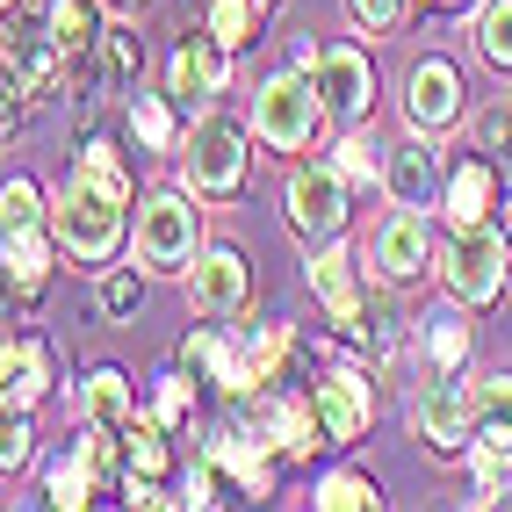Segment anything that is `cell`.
I'll return each instance as SVG.
<instances>
[{"label": "cell", "mask_w": 512, "mask_h": 512, "mask_svg": "<svg viewBox=\"0 0 512 512\" xmlns=\"http://www.w3.org/2000/svg\"><path fill=\"white\" fill-rule=\"evenodd\" d=\"M123 210H130V174L109 138H87L80 166H73V188H65V202L51 210L58 224V246L73 253L80 267H101L116 246H123Z\"/></svg>", "instance_id": "cell-1"}, {"label": "cell", "mask_w": 512, "mask_h": 512, "mask_svg": "<svg viewBox=\"0 0 512 512\" xmlns=\"http://www.w3.org/2000/svg\"><path fill=\"white\" fill-rule=\"evenodd\" d=\"M318 123H325V101H318V80H311V73H275V80L253 94V130H260L275 152L311 145Z\"/></svg>", "instance_id": "cell-2"}, {"label": "cell", "mask_w": 512, "mask_h": 512, "mask_svg": "<svg viewBox=\"0 0 512 512\" xmlns=\"http://www.w3.org/2000/svg\"><path fill=\"white\" fill-rule=\"evenodd\" d=\"M246 130H238L231 116H202L195 130H188V188L195 195H210V202H224V195H238L246 188Z\"/></svg>", "instance_id": "cell-3"}, {"label": "cell", "mask_w": 512, "mask_h": 512, "mask_svg": "<svg viewBox=\"0 0 512 512\" xmlns=\"http://www.w3.org/2000/svg\"><path fill=\"white\" fill-rule=\"evenodd\" d=\"M505 238L491 231V224H462V238H455V246H448V260H440V282H448V296L455 303H469V311H476V303H491L512 275H505Z\"/></svg>", "instance_id": "cell-4"}, {"label": "cell", "mask_w": 512, "mask_h": 512, "mask_svg": "<svg viewBox=\"0 0 512 512\" xmlns=\"http://www.w3.org/2000/svg\"><path fill=\"white\" fill-rule=\"evenodd\" d=\"M195 238H202V210L181 195V188H166V195H152L145 210H138V260L145 267H188L195 260Z\"/></svg>", "instance_id": "cell-5"}, {"label": "cell", "mask_w": 512, "mask_h": 512, "mask_svg": "<svg viewBox=\"0 0 512 512\" xmlns=\"http://www.w3.org/2000/svg\"><path fill=\"white\" fill-rule=\"evenodd\" d=\"M303 73L318 80V101H325L332 116H368V101H375V73H368V51H361V44L303 51Z\"/></svg>", "instance_id": "cell-6"}, {"label": "cell", "mask_w": 512, "mask_h": 512, "mask_svg": "<svg viewBox=\"0 0 512 512\" xmlns=\"http://www.w3.org/2000/svg\"><path fill=\"white\" fill-rule=\"evenodd\" d=\"M412 426H419V440L433 455H462V440L476 433V390L455 383V375H440V383L412 404Z\"/></svg>", "instance_id": "cell-7"}, {"label": "cell", "mask_w": 512, "mask_h": 512, "mask_svg": "<svg viewBox=\"0 0 512 512\" xmlns=\"http://www.w3.org/2000/svg\"><path fill=\"white\" fill-rule=\"evenodd\" d=\"M289 224L303 238H339V224H347V181H339V166H296L289 174Z\"/></svg>", "instance_id": "cell-8"}, {"label": "cell", "mask_w": 512, "mask_h": 512, "mask_svg": "<svg viewBox=\"0 0 512 512\" xmlns=\"http://www.w3.org/2000/svg\"><path fill=\"white\" fill-rule=\"evenodd\" d=\"M44 390H51V347L44 339H8L0 332V419L37 412Z\"/></svg>", "instance_id": "cell-9"}, {"label": "cell", "mask_w": 512, "mask_h": 512, "mask_svg": "<svg viewBox=\"0 0 512 512\" xmlns=\"http://www.w3.org/2000/svg\"><path fill=\"white\" fill-rule=\"evenodd\" d=\"M404 116H412V130H448L462 116V80L448 58H419L404 73Z\"/></svg>", "instance_id": "cell-10"}, {"label": "cell", "mask_w": 512, "mask_h": 512, "mask_svg": "<svg viewBox=\"0 0 512 512\" xmlns=\"http://www.w3.org/2000/svg\"><path fill=\"white\" fill-rule=\"evenodd\" d=\"M0 58L22 73V87H29V101H44V94H58L65 80V51H58V37H51V22H22V29H8V44H0Z\"/></svg>", "instance_id": "cell-11"}, {"label": "cell", "mask_w": 512, "mask_h": 512, "mask_svg": "<svg viewBox=\"0 0 512 512\" xmlns=\"http://www.w3.org/2000/svg\"><path fill=\"white\" fill-rule=\"evenodd\" d=\"M51 37H58V51H65V73H73L80 87H94V73H101V15H94V0H51Z\"/></svg>", "instance_id": "cell-12"}, {"label": "cell", "mask_w": 512, "mask_h": 512, "mask_svg": "<svg viewBox=\"0 0 512 512\" xmlns=\"http://www.w3.org/2000/svg\"><path fill=\"white\" fill-rule=\"evenodd\" d=\"M311 404H318V426H325V440H361V433H368V412H375L368 375H354V368H332L325 383L311 390Z\"/></svg>", "instance_id": "cell-13"}, {"label": "cell", "mask_w": 512, "mask_h": 512, "mask_svg": "<svg viewBox=\"0 0 512 512\" xmlns=\"http://www.w3.org/2000/svg\"><path fill=\"white\" fill-rule=\"evenodd\" d=\"M375 267H383V282H419L433 267V238H426L419 210H397L383 231H375Z\"/></svg>", "instance_id": "cell-14"}, {"label": "cell", "mask_w": 512, "mask_h": 512, "mask_svg": "<svg viewBox=\"0 0 512 512\" xmlns=\"http://www.w3.org/2000/svg\"><path fill=\"white\" fill-rule=\"evenodd\" d=\"M195 303L202 311H238V303L253 296V267L238 246H210V253H195V275H188Z\"/></svg>", "instance_id": "cell-15"}, {"label": "cell", "mask_w": 512, "mask_h": 512, "mask_svg": "<svg viewBox=\"0 0 512 512\" xmlns=\"http://www.w3.org/2000/svg\"><path fill=\"white\" fill-rule=\"evenodd\" d=\"M202 462H210L217 484H231L238 498H267V462H260V440L246 426H217L210 448H202Z\"/></svg>", "instance_id": "cell-16"}, {"label": "cell", "mask_w": 512, "mask_h": 512, "mask_svg": "<svg viewBox=\"0 0 512 512\" xmlns=\"http://www.w3.org/2000/svg\"><path fill=\"white\" fill-rule=\"evenodd\" d=\"M311 296H318L347 332H361L368 296H361V275H354V253H347V246H325V253L311 260Z\"/></svg>", "instance_id": "cell-17"}, {"label": "cell", "mask_w": 512, "mask_h": 512, "mask_svg": "<svg viewBox=\"0 0 512 512\" xmlns=\"http://www.w3.org/2000/svg\"><path fill=\"white\" fill-rule=\"evenodd\" d=\"M224 65H231V51L210 37V29H195V37L174 51V101H210L224 87Z\"/></svg>", "instance_id": "cell-18"}, {"label": "cell", "mask_w": 512, "mask_h": 512, "mask_svg": "<svg viewBox=\"0 0 512 512\" xmlns=\"http://www.w3.org/2000/svg\"><path fill=\"white\" fill-rule=\"evenodd\" d=\"M181 368L202 375V383H224V390H246V347H231L217 325H195L188 347H181Z\"/></svg>", "instance_id": "cell-19"}, {"label": "cell", "mask_w": 512, "mask_h": 512, "mask_svg": "<svg viewBox=\"0 0 512 512\" xmlns=\"http://www.w3.org/2000/svg\"><path fill=\"white\" fill-rule=\"evenodd\" d=\"M0 267H8V282L22 296H37L44 275H51V238L44 224H15V231H0Z\"/></svg>", "instance_id": "cell-20"}, {"label": "cell", "mask_w": 512, "mask_h": 512, "mask_svg": "<svg viewBox=\"0 0 512 512\" xmlns=\"http://www.w3.org/2000/svg\"><path fill=\"white\" fill-rule=\"evenodd\" d=\"M383 188L397 195V210H426V202H433V188H440V166H433V152H426V145H404V152H390V166H383Z\"/></svg>", "instance_id": "cell-21"}, {"label": "cell", "mask_w": 512, "mask_h": 512, "mask_svg": "<svg viewBox=\"0 0 512 512\" xmlns=\"http://www.w3.org/2000/svg\"><path fill=\"white\" fill-rule=\"evenodd\" d=\"M80 412H87V426H130L138 419V397H130V383H123V368H94L87 383H80Z\"/></svg>", "instance_id": "cell-22"}, {"label": "cell", "mask_w": 512, "mask_h": 512, "mask_svg": "<svg viewBox=\"0 0 512 512\" xmlns=\"http://www.w3.org/2000/svg\"><path fill=\"white\" fill-rule=\"evenodd\" d=\"M491 195H498L491 159H462L448 174V217H455V231L462 224H491Z\"/></svg>", "instance_id": "cell-23"}, {"label": "cell", "mask_w": 512, "mask_h": 512, "mask_svg": "<svg viewBox=\"0 0 512 512\" xmlns=\"http://www.w3.org/2000/svg\"><path fill=\"white\" fill-rule=\"evenodd\" d=\"M267 433H275L282 455L325 448V426H318V404H311V397H275V404H267Z\"/></svg>", "instance_id": "cell-24"}, {"label": "cell", "mask_w": 512, "mask_h": 512, "mask_svg": "<svg viewBox=\"0 0 512 512\" xmlns=\"http://www.w3.org/2000/svg\"><path fill=\"white\" fill-rule=\"evenodd\" d=\"M476 433L512 448V368H498V375L476 383Z\"/></svg>", "instance_id": "cell-25"}, {"label": "cell", "mask_w": 512, "mask_h": 512, "mask_svg": "<svg viewBox=\"0 0 512 512\" xmlns=\"http://www.w3.org/2000/svg\"><path fill=\"white\" fill-rule=\"evenodd\" d=\"M289 354H296V339H289V325H260V332L246 339V390H253V383H275Z\"/></svg>", "instance_id": "cell-26"}, {"label": "cell", "mask_w": 512, "mask_h": 512, "mask_svg": "<svg viewBox=\"0 0 512 512\" xmlns=\"http://www.w3.org/2000/svg\"><path fill=\"white\" fill-rule=\"evenodd\" d=\"M202 29H210L224 51H246L253 29H260V0H210V22Z\"/></svg>", "instance_id": "cell-27"}, {"label": "cell", "mask_w": 512, "mask_h": 512, "mask_svg": "<svg viewBox=\"0 0 512 512\" xmlns=\"http://www.w3.org/2000/svg\"><path fill=\"white\" fill-rule=\"evenodd\" d=\"M476 51H484V65H498V73H512V0H491L484 15H476Z\"/></svg>", "instance_id": "cell-28"}, {"label": "cell", "mask_w": 512, "mask_h": 512, "mask_svg": "<svg viewBox=\"0 0 512 512\" xmlns=\"http://www.w3.org/2000/svg\"><path fill=\"white\" fill-rule=\"evenodd\" d=\"M318 505H325V512H361V505H383V491H375L361 469H339V476H325V484H318Z\"/></svg>", "instance_id": "cell-29"}, {"label": "cell", "mask_w": 512, "mask_h": 512, "mask_svg": "<svg viewBox=\"0 0 512 512\" xmlns=\"http://www.w3.org/2000/svg\"><path fill=\"white\" fill-rule=\"evenodd\" d=\"M476 491H484V505L512 498V448L505 440H484V448H476Z\"/></svg>", "instance_id": "cell-30"}, {"label": "cell", "mask_w": 512, "mask_h": 512, "mask_svg": "<svg viewBox=\"0 0 512 512\" xmlns=\"http://www.w3.org/2000/svg\"><path fill=\"white\" fill-rule=\"evenodd\" d=\"M130 130H138L152 152H174V109H166L159 94H138V101H130Z\"/></svg>", "instance_id": "cell-31"}, {"label": "cell", "mask_w": 512, "mask_h": 512, "mask_svg": "<svg viewBox=\"0 0 512 512\" xmlns=\"http://www.w3.org/2000/svg\"><path fill=\"white\" fill-rule=\"evenodd\" d=\"M426 354H433L440 375H455L462 354H469V325H455V318H426Z\"/></svg>", "instance_id": "cell-32"}, {"label": "cell", "mask_w": 512, "mask_h": 512, "mask_svg": "<svg viewBox=\"0 0 512 512\" xmlns=\"http://www.w3.org/2000/svg\"><path fill=\"white\" fill-rule=\"evenodd\" d=\"M101 65H109L116 87H130V80L145 73V44L130 37V29H109V37H101Z\"/></svg>", "instance_id": "cell-33"}, {"label": "cell", "mask_w": 512, "mask_h": 512, "mask_svg": "<svg viewBox=\"0 0 512 512\" xmlns=\"http://www.w3.org/2000/svg\"><path fill=\"white\" fill-rule=\"evenodd\" d=\"M15 224H44L37 181H8V188H0V231H15Z\"/></svg>", "instance_id": "cell-34"}, {"label": "cell", "mask_w": 512, "mask_h": 512, "mask_svg": "<svg viewBox=\"0 0 512 512\" xmlns=\"http://www.w3.org/2000/svg\"><path fill=\"white\" fill-rule=\"evenodd\" d=\"M22 116H29V87H22V73H15V65L0 58V145H8L15 130H22Z\"/></svg>", "instance_id": "cell-35"}, {"label": "cell", "mask_w": 512, "mask_h": 512, "mask_svg": "<svg viewBox=\"0 0 512 512\" xmlns=\"http://www.w3.org/2000/svg\"><path fill=\"white\" fill-rule=\"evenodd\" d=\"M195 412V390H188V375H159V397H152V419L159 426H181Z\"/></svg>", "instance_id": "cell-36"}, {"label": "cell", "mask_w": 512, "mask_h": 512, "mask_svg": "<svg viewBox=\"0 0 512 512\" xmlns=\"http://www.w3.org/2000/svg\"><path fill=\"white\" fill-rule=\"evenodd\" d=\"M29 455H37V433H29L22 412H8V426H0V469H29Z\"/></svg>", "instance_id": "cell-37"}, {"label": "cell", "mask_w": 512, "mask_h": 512, "mask_svg": "<svg viewBox=\"0 0 512 512\" xmlns=\"http://www.w3.org/2000/svg\"><path fill=\"white\" fill-rule=\"evenodd\" d=\"M101 318H138V275H101Z\"/></svg>", "instance_id": "cell-38"}, {"label": "cell", "mask_w": 512, "mask_h": 512, "mask_svg": "<svg viewBox=\"0 0 512 512\" xmlns=\"http://www.w3.org/2000/svg\"><path fill=\"white\" fill-rule=\"evenodd\" d=\"M347 15L368 29V37H390V29L404 22V0H347Z\"/></svg>", "instance_id": "cell-39"}, {"label": "cell", "mask_w": 512, "mask_h": 512, "mask_svg": "<svg viewBox=\"0 0 512 512\" xmlns=\"http://www.w3.org/2000/svg\"><path fill=\"white\" fill-rule=\"evenodd\" d=\"M87 491H94V476L80 462H58L51 469V505H87Z\"/></svg>", "instance_id": "cell-40"}, {"label": "cell", "mask_w": 512, "mask_h": 512, "mask_svg": "<svg viewBox=\"0 0 512 512\" xmlns=\"http://www.w3.org/2000/svg\"><path fill=\"white\" fill-rule=\"evenodd\" d=\"M368 152H375L368 138H347V145H339V159H332L339 181H375V159H368Z\"/></svg>", "instance_id": "cell-41"}, {"label": "cell", "mask_w": 512, "mask_h": 512, "mask_svg": "<svg viewBox=\"0 0 512 512\" xmlns=\"http://www.w3.org/2000/svg\"><path fill=\"white\" fill-rule=\"evenodd\" d=\"M484 145H491V152H512V101L484 116Z\"/></svg>", "instance_id": "cell-42"}, {"label": "cell", "mask_w": 512, "mask_h": 512, "mask_svg": "<svg viewBox=\"0 0 512 512\" xmlns=\"http://www.w3.org/2000/svg\"><path fill=\"white\" fill-rule=\"evenodd\" d=\"M426 8H469V0H426Z\"/></svg>", "instance_id": "cell-43"}, {"label": "cell", "mask_w": 512, "mask_h": 512, "mask_svg": "<svg viewBox=\"0 0 512 512\" xmlns=\"http://www.w3.org/2000/svg\"><path fill=\"white\" fill-rule=\"evenodd\" d=\"M116 8H138V0H116Z\"/></svg>", "instance_id": "cell-44"}, {"label": "cell", "mask_w": 512, "mask_h": 512, "mask_svg": "<svg viewBox=\"0 0 512 512\" xmlns=\"http://www.w3.org/2000/svg\"><path fill=\"white\" fill-rule=\"evenodd\" d=\"M0 8H8V0H0Z\"/></svg>", "instance_id": "cell-45"}, {"label": "cell", "mask_w": 512, "mask_h": 512, "mask_svg": "<svg viewBox=\"0 0 512 512\" xmlns=\"http://www.w3.org/2000/svg\"><path fill=\"white\" fill-rule=\"evenodd\" d=\"M260 8H267V0H260Z\"/></svg>", "instance_id": "cell-46"}]
</instances>
